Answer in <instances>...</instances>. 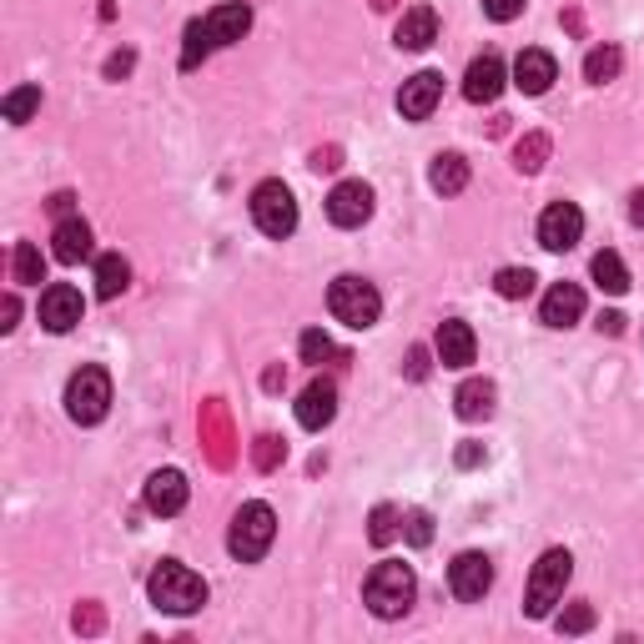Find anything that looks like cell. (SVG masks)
<instances>
[{
  "label": "cell",
  "instance_id": "6da1fadb",
  "mask_svg": "<svg viewBox=\"0 0 644 644\" xmlns=\"http://www.w3.org/2000/svg\"><path fill=\"white\" fill-rule=\"evenodd\" d=\"M146 595H152L156 609H167V614H197L207 604V579L177 559H162L152 569V579H146Z\"/></svg>",
  "mask_w": 644,
  "mask_h": 644
},
{
  "label": "cell",
  "instance_id": "7a4b0ae2",
  "mask_svg": "<svg viewBox=\"0 0 644 644\" xmlns=\"http://www.w3.org/2000/svg\"><path fill=\"white\" fill-rule=\"evenodd\" d=\"M413 595H418V579H413V569L398 559H382L378 569L368 574V585H363V604H368L378 620H403Z\"/></svg>",
  "mask_w": 644,
  "mask_h": 644
},
{
  "label": "cell",
  "instance_id": "3957f363",
  "mask_svg": "<svg viewBox=\"0 0 644 644\" xmlns=\"http://www.w3.org/2000/svg\"><path fill=\"white\" fill-rule=\"evenodd\" d=\"M273 538H277V513L267 509V503H242V509L232 513V534H227L232 559L257 564L273 549Z\"/></svg>",
  "mask_w": 644,
  "mask_h": 644
},
{
  "label": "cell",
  "instance_id": "277c9868",
  "mask_svg": "<svg viewBox=\"0 0 644 644\" xmlns=\"http://www.w3.org/2000/svg\"><path fill=\"white\" fill-rule=\"evenodd\" d=\"M574 574V554L569 549H549L544 559L534 564V574H529V595H524V614L529 620H544L554 604L564 599V585H569Z\"/></svg>",
  "mask_w": 644,
  "mask_h": 644
},
{
  "label": "cell",
  "instance_id": "5b68a950",
  "mask_svg": "<svg viewBox=\"0 0 644 644\" xmlns=\"http://www.w3.org/2000/svg\"><path fill=\"white\" fill-rule=\"evenodd\" d=\"M327 312H333L343 327L363 333V327H373V322H378L382 298H378V287L363 282V277H337V282L327 287Z\"/></svg>",
  "mask_w": 644,
  "mask_h": 644
},
{
  "label": "cell",
  "instance_id": "8992f818",
  "mask_svg": "<svg viewBox=\"0 0 644 644\" xmlns=\"http://www.w3.org/2000/svg\"><path fill=\"white\" fill-rule=\"evenodd\" d=\"M107 408H111V373L107 368L71 373V382H66V413H71V423L91 429V423L107 418Z\"/></svg>",
  "mask_w": 644,
  "mask_h": 644
},
{
  "label": "cell",
  "instance_id": "52a82bcc",
  "mask_svg": "<svg viewBox=\"0 0 644 644\" xmlns=\"http://www.w3.org/2000/svg\"><path fill=\"white\" fill-rule=\"evenodd\" d=\"M252 222L263 237H292L298 232V202H292V191L282 181H263V187L252 191Z\"/></svg>",
  "mask_w": 644,
  "mask_h": 644
},
{
  "label": "cell",
  "instance_id": "ba28073f",
  "mask_svg": "<svg viewBox=\"0 0 644 644\" xmlns=\"http://www.w3.org/2000/svg\"><path fill=\"white\" fill-rule=\"evenodd\" d=\"M585 237V212L574 202H549L538 216V247L544 252H569L574 242Z\"/></svg>",
  "mask_w": 644,
  "mask_h": 644
},
{
  "label": "cell",
  "instance_id": "9c48e42d",
  "mask_svg": "<svg viewBox=\"0 0 644 644\" xmlns=\"http://www.w3.org/2000/svg\"><path fill=\"white\" fill-rule=\"evenodd\" d=\"M373 216V187L368 181H337L333 191H327V222L333 227H363Z\"/></svg>",
  "mask_w": 644,
  "mask_h": 644
},
{
  "label": "cell",
  "instance_id": "30bf717a",
  "mask_svg": "<svg viewBox=\"0 0 644 644\" xmlns=\"http://www.w3.org/2000/svg\"><path fill=\"white\" fill-rule=\"evenodd\" d=\"M493 585V559L489 554H458L454 564H448V589H454V599H464V604H478V599L489 595Z\"/></svg>",
  "mask_w": 644,
  "mask_h": 644
},
{
  "label": "cell",
  "instance_id": "8fae6325",
  "mask_svg": "<svg viewBox=\"0 0 644 644\" xmlns=\"http://www.w3.org/2000/svg\"><path fill=\"white\" fill-rule=\"evenodd\" d=\"M81 318H86V298L71 282H51L46 292H41V327H46V333H71Z\"/></svg>",
  "mask_w": 644,
  "mask_h": 644
},
{
  "label": "cell",
  "instance_id": "7c38bea8",
  "mask_svg": "<svg viewBox=\"0 0 644 644\" xmlns=\"http://www.w3.org/2000/svg\"><path fill=\"white\" fill-rule=\"evenodd\" d=\"M503 81H509V71H503V56L499 51H484V56L468 60L464 71V96L474 101V107H493L503 91Z\"/></svg>",
  "mask_w": 644,
  "mask_h": 644
},
{
  "label": "cell",
  "instance_id": "4fadbf2b",
  "mask_svg": "<svg viewBox=\"0 0 644 644\" xmlns=\"http://www.w3.org/2000/svg\"><path fill=\"white\" fill-rule=\"evenodd\" d=\"M443 101V76L438 71H418L403 81V91H398V111H403L408 121H429L433 111H438Z\"/></svg>",
  "mask_w": 644,
  "mask_h": 644
},
{
  "label": "cell",
  "instance_id": "5bb4252c",
  "mask_svg": "<svg viewBox=\"0 0 644 644\" xmlns=\"http://www.w3.org/2000/svg\"><path fill=\"white\" fill-rule=\"evenodd\" d=\"M187 499H191V489H187V474H181V468H156V474L146 478V509L162 513V519L181 513Z\"/></svg>",
  "mask_w": 644,
  "mask_h": 644
},
{
  "label": "cell",
  "instance_id": "9a60e30c",
  "mask_svg": "<svg viewBox=\"0 0 644 644\" xmlns=\"http://www.w3.org/2000/svg\"><path fill=\"white\" fill-rule=\"evenodd\" d=\"M554 81H559V60H554L549 51H519V60H513V86H519V91L544 96Z\"/></svg>",
  "mask_w": 644,
  "mask_h": 644
},
{
  "label": "cell",
  "instance_id": "2e32d148",
  "mask_svg": "<svg viewBox=\"0 0 644 644\" xmlns=\"http://www.w3.org/2000/svg\"><path fill=\"white\" fill-rule=\"evenodd\" d=\"M333 418H337V388L327 378H312L298 398V423L308 433H318V429H327Z\"/></svg>",
  "mask_w": 644,
  "mask_h": 644
},
{
  "label": "cell",
  "instance_id": "e0dca14e",
  "mask_svg": "<svg viewBox=\"0 0 644 644\" xmlns=\"http://www.w3.org/2000/svg\"><path fill=\"white\" fill-rule=\"evenodd\" d=\"M433 353H438L443 368H468V363H474V353H478L474 327H468V322H458V318H448L438 327V337H433Z\"/></svg>",
  "mask_w": 644,
  "mask_h": 644
},
{
  "label": "cell",
  "instance_id": "ac0fdd59",
  "mask_svg": "<svg viewBox=\"0 0 644 644\" xmlns=\"http://www.w3.org/2000/svg\"><path fill=\"white\" fill-rule=\"evenodd\" d=\"M579 318H585V292H579V282H554L549 292H544L538 322H544V327H574Z\"/></svg>",
  "mask_w": 644,
  "mask_h": 644
},
{
  "label": "cell",
  "instance_id": "d6986e66",
  "mask_svg": "<svg viewBox=\"0 0 644 644\" xmlns=\"http://www.w3.org/2000/svg\"><path fill=\"white\" fill-rule=\"evenodd\" d=\"M247 31H252L247 0H227V5H216V11L207 15V36H212V46H237Z\"/></svg>",
  "mask_w": 644,
  "mask_h": 644
},
{
  "label": "cell",
  "instance_id": "ffe728a7",
  "mask_svg": "<svg viewBox=\"0 0 644 644\" xmlns=\"http://www.w3.org/2000/svg\"><path fill=\"white\" fill-rule=\"evenodd\" d=\"M51 252H56V263L76 267L91 257V227H86L81 216H60L56 232H51Z\"/></svg>",
  "mask_w": 644,
  "mask_h": 644
},
{
  "label": "cell",
  "instance_id": "44dd1931",
  "mask_svg": "<svg viewBox=\"0 0 644 644\" xmlns=\"http://www.w3.org/2000/svg\"><path fill=\"white\" fill-rule=\"evenodd\" d=\"M393 41H398V51H429L433 41H438V11H433V5H413V11H403Z\"/></svg>",
  "mask_w": 644,
  "mask_h": 644
},
{
  "label": "cell",
  "instance_id": "7402d4cb",
  "mask_svg": "<svg viewBox=\"0 0 644 644\" xmlns=\"http://www.w3.org/2000/svg\"><path fill=\"white\" fill-rule=\"evenodd\" d=\"M126 287H132V263H126L121 252H107V257H96V298L111 302V298H121Z\"/></svg>",
  "mask_w": 644,
  "mask_h": 644
},
{
  "label": "cell",
  "instance_id": "603a6c76",
  "mask_svg": "<svg viewBox=\"0 0 644 644\" xmlns=\"http://www.w3.org/2000/svg\"><path fill=\"white\" fill-rule=\"evenodd\" d=\"M429 181H433V191H438V197H458V191L468 187V162H464V156H458V152H443V156H433Z\"/></svg>",
  "mask_w": 644,
  "mask_h": 644
},
{
  "label": "cell",
  "instance_id": "cb8c5ba5",
  "mask_svg": "<svg viewBox=\"0 0 644 644\" xmlns=\"http://www.w3.org/2000/svg\"><path fill=\"white\" fill-rule=\"evenodd\" d=\"M589 273H595L599 292H609V298H624V292H630V273H624V257H620V252L604 247L595 263H589Z\"/></svg>",
  "mask_w": 644,
  "mask_h": 644
},
{
  "label": "cell",
  "instance_id": "d4e9b609",
  "mask_svg": "<svg viewBox=\"0 0 644 644\" xmlns=\"http://www.w3.org/2000/svg\"><path fill=\"white\" fill-rule=\"evenodd\" d=\"M454 403H458V418H468V423L489 418L493 413V382L489 378H468L464 388L454 393Z\"/></svg>",
  "mask_w": 644,
  "mask_h": 644
},
{
  "label": "cell",
  "instance_id": "484cf974",
  "mask_svg": "<svg viewBox=\"0 0 644 644\" xmlns=\"http://www.w3.org/2000/svg\"><path fill=\"white\" fill-rule=\"evenodd\" d=\"M11 277H15L21 287L46 282V257H41L36 242H15V252H11Z\"/></svg>",
  "mask_w": 644,
  "mask_h": 644
},
{
  "label": "cell",
  "instance_id": "4316f807",
  "mask_svg": "<svg viewBox=\"0 0 644 644\" xmlns=\"http://www.w3.org/2000/svg\"><path fill=\"white\" fill-rule=\"evenodd\" d=\"M620 66H624V51L620 46H595L585 56V81L604 86V81H614V76H620Z\"/></svg>",
  "mask_w": 644,
  "mask_h": 644
},
{
  "label": "cell",
  "instance_id": "83f0119b",
  "mask_svg": "<svg viewBox=\"0 0 644 644\" xmlns=\"http://www.w3.org/2000/svg\"><path fill=\"white\" fill-rule=\"evenodd\" d=\"M0 111H5V121H11V126H25V121L41 111V86H15V91L0 101Z\"/></svg>",
  "mask_w": 644,
  "mask_h": 644
},
{
  "label": "cell",
  "instance_id": "f1b7e54d",
  "mask_svg": "<svg viewBox=\"0 0 644 644\" xmlns=\"http://www.w3.org/2000/svg\"><path fill=\"white\" fill-rule=\"evenodd\" d=\"M544 162H549V136L534 132L519 142V152H513V167L524 171V177H534V171H544Z\"/></svg>",
  "mask_w": 644,
  "mask_h": 644
},
{
  "label": "cell",
  "instance_id": "f546056e",
  "mask_svg": "<svg viewBox=\"0 0 644 644\" xmlns=\"http://www.w3.org/2000/svg\"><path fill=\"white\" fill-rule=\"evenodd\" d=\"M212 51V36H207V21H191L187 25V46H181V71H197Z\"/></svg>",
  "mask_w": 644,
  "mask_h": 644
},
{
  "label": "cell",
  "instance_id": "4dcf8cb0",
  "mask_svg": "<svg viewBox=\"0 0 644 644\" xmlns=\"http://www.w3.org/2000/svg\"><path fill=\"white\" fill-rule=\"evenodd\" d=\"M534 282H538V277L534 273H529V267H503V273L499 277H493V287H499V298H529V292H534Z\"/></svg>",
  "mask_w": 644,
  "mask_h": 644
},
{
  "label": "cell",
  "instance_id": "1f68e13d",
  "mask_svg": "<svg viewBox=\"0 0 644 644\" xmlns=\"http://www.w3.org/2000/svg\"><path fill=\"white\" fill-rule=\"evenodd\" d=\"M302 363H327V358H337V347H333V337L322 333V327H308L302 333Z\"/></svg>",
  "mask_w": 644,
  "mask_h": 644
},
{
  "label": "cell",
  "instance_id": "d6a6232c",
  "mask_svg": "<svg viewBox=\"0 0 644 644\" xmlns=\"http://www.w3.org/2000/svg\"><path fill=\"white\" fill-rule=\"evenodd\" d=\"M393 534H398V509H393V503H378V509H373L368 538H373V544H393Z\"/></svg>",
  "mask_w": 644,
  "mask_h": 644
},
{
  "label": "cell",
  "instance_id": "836d02e7",
  "mask_svg": "<svg viewBox=\"0 0 644 644\" xmlns=\"http://www.w3.org/2000/svg\"><path fill=\"white\" fill-rule=\"evenodd\" d=\"M559 630L564 634H585V630H595V604H585V599H579V604H569L559 614Z\"/></svg>",
  "mask_w": 644,
  "mask_h": 644
},
{
  "label": "cell",
  "instance_id": "e575fe53",
  "mask_svg": "<svg viewBox=\"0 0 644 644\" xmlns=\"http://www.w3.org/2000/svg\"><path fill=\"white\" fill-rule=\"evenodd\" d=\"M403 534H408V544H413V549H423V544H433V519L423 509H413L403 519Z\"/></svg>",
  "mask_w": 644,
  "mask_h": 644
},
{
  "label": "cell",
  "instance_id": "d590c367",
  "mask_svg": "<svg viewBox=\"0 0 644 644\" xmlns=\"http://www.w3.org/2000/svg\"><path fill=\"white\" fill-rule=\"evenodd\" d=\"M524 11V0H484V15H489V21H513V15Z\"/></svg>",
  "mask_w": 644,
  "mask_h": 644
},
{
  "label": "cell",
  "instance_id": "8d00e7d4",
  "mask_svg": "<svg viewBox=\"0 0 644 644\" xmlns=\"http://www.w3.org/2000/svg\"><path fill=\"white\" fill-rule=\"evenodd\" d=\"M132 66H136V51H116V56L107 60V76L121 81V76H132Z\"/></svg>",
  "mask_w": 644,
  "mask_h": 644
},
{
  "label": "cell",
  "instance_id": "74e56055",
  "mask_svg": "<svg viewBox=\"0 0 644 644\" xmlns=\"http://www.w3.org/2000/svg\"><path fill=\"white\" fill-rule=\"evenodd\" d=\"M277 454H282V443H277L273 433H267V438H257V468H273Z\"/></svg>",
  "mask_w": 644,
  "mask_h": 644
},
{
  "label": "cell",
  "instance_id": "f35d334b",
  "mask_svg": "<svg viewBox=\"0 0 644 644\" xmlns=\"http://www.w3.org/2000/svg\"><path fill=\"white\" fill-rule=\"evenodd\" d=\"M76 630H86V634H96V630H101V609H96V604L76 609Z\"/></svg>",
  "mask_w": 644,
  "mask_h": 644
},
{
  "label": "cell",
  "instance_id": "ab89813d",
  "mask_svg": "<svg viewBox=\"0 0 644 644\" xmlns=\"http://www.w3.org/2000/svg\"><path fill=\"white\" fill-rule=\"evenodd\" d=\"M408 378H429V353H423V347H413V353H408Z\"/></svg>",
  "mask_w": 644,
  "mask_h": 644
},
{
  "label": "cell",
  "instance_id": "60d3db41",
  "mask_svg": "<svg viewBox=\"0 0 644 644\" xmlns=\"http://www.w3.org/2000/svg\"><path fill=\"white\" fill-rule=\"evenodd\" d=\"M308 167H312V171H337L343 162H337V152L327 146V152H312V162H308Z\"/></svg>",
  "mask_w": 644,
  "mask_h": 644
},
{
  "label": "cell",
  "instance_id": "b9f144b4",
  "mask_svg": "<svg viewBox=\"0 0 644 644\" xmlns=\"http://www.w3.org/2000/svg\"><path fill=\"white\" fill-rule=\"evenodd\" d=\"M0 318H5L0 327L11 333V327H15V318H21V302H15V292H5V302H0Z\"/></svg>",
  "mask_w": 644,
  "mask_h": 644
},
{
  "label": "cell",
  "instance_id": "7bdbcfd3",
  "mask_svg": "<svg viewBox=\"0 0 644 644\" xmlns=\"http://www.w3.org/2000/svg\"><path fill=\"white\" fill-rule=\"evenodd\" d=\"M71 202H76V197H71V191H56V197H51V212H56V216H71Z\"/></svg>",
  "mask_w": 644,
  "mask_h": 644
},
{
  "label": "cell",
  "instance_id": "ee69618b",
  "mask_svg": "<svg viewBox=\"0 0 644 644\" xmlns=\"http://www.w3.org/2000/svg\"><path fill=\"white\" fill-rule=\"evenodd\" d=\"M478 458H484V448H478V443H464V448H458V468H474Z\"/></svg>",
  "mask_w": 644,
  "mask_h": 644
},
{
  "label": "cell",
  "instance_id": "f6af8a7d",
  "mask_svg": "<svg viewBox=\"0 0 644 644\" xmlns=\"http://www.w3.org/2000/svg\"><path fill=\"white\" fill-rule=\"evenodd\" d=\"M599 333H609V337L624 333V318H620V312H604V318H599Z\"/></svg>",
  "mask_w": 644,
  "mask_h": 644
},
{
  "label": "cell",
  "instance_id": "bcb514c9",
  "mask_svg": "<svg viewBox=\"0 0 644 644\" xmlns=\"http://www.w3.org/2000/svg\"><path fill=\"white\" fill-rule=\"evenodd\" d=\"M630 222H634V227H644V187L630 197Z\"/></svg>",
  "mask_w": 644,
  "mask_h": 644
},
{
  "label": "cell",
  "instance_id": "7dc6e473",
  "mask_svg": "<svg viewBox=\"0 0 644 644\" xmlns=\"http://www.w3.org/2000/svg\"><path fill=\"white\" fill-rule=\"evenodd\" d=\"M398 0H373V11H393Z\"/></svg>",
  "mask_w": 644,
  "mask_h": 644
}]
</instances>
